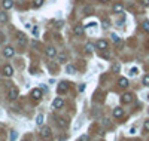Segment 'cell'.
Listing matches in <instances>:
<instances>
[{"instance_id":"1","label":"cell","mask_w":149,"mask_h":141,"mask_svg":"<svg viewBox=\"0 0 149 141\" xmlns=\"http://www.w3.org/2000/svg\"><path fill=\"white\" fill-rule=\"evenodd\" d=\"M40 137L43 140H51V137H52V132H51V128L49 126H43L40 131Z\"/></svg>"},{"instance_id":"2","label":"cell","mask_w":149,"mask_h":141,"mask_svg":"<svg viewBox=\"0 0 149 141\" xmlns=\"http://www.w3.org/2000/svg\"><path fill=\"white\" fill-rule=\"evenodd\" d=\"M8 98H9V100H12V101L18 98V89L15 88V86H11L9 92H8Z\"/></svg>"},{"instance_id":"3","label":"cell","mask_w":149,"mask_h":141,"mask_svg":"<svg viewBox=\"0 0 149 141\" xmlns=\"http://www.w3.org/2000/svg\"><path fill=\"white\" fill-rule=\"evenodd\" d=\"M3 76H6V77H12L13 76V68H12V65H5L3 67Z\"/></svg>"},{"instance_id":"4","label":"cell","mask_w":149,"mask_h":141,"mask_svg":"<svg viewBox=\"0 0 149 141\" xmlns=\"http://www.w3.org/2000/svg\"><path fill=\"white\" fill-rule=\"evenodd\" d=\"M67 91H69V85L64 82H61L58 86H57V92H58V94H66Z\"/></svg>"},{"instance_id":"5","label":"cell","mask_w":149,"mask_h":141,"mask_svg":"<svg viewBox=\"0 0 149 141\" xmlns=\"http://www.w3.org/2000/svg\"><path fill=\"white\" fill-rule=\"evenodd\" d=\"M13 53H15V49L11 46H6L5 49H3V55H5L6 58H11V57H13Z\"/></svg>"},{"instance_id":"6","label":"cell","mask_w":149,"mask_h":141,"mask_svg":"<svg viewBox=\"0 0 149 141\" xmlns=\"http://www.w3.org/2000/svg\"><path fill=\"white\" fill-rule=\"evenodd\" d=\"M63 106H64V101H63V98H60V97H57V98L52 101V107H54V108H61Z\"/></svg>"},{"instance_id":"7","label":"cell","mask_w":149,"mask_h":141,"mask_svg":"<svg viewBox=\"0 0 149 141\" xmlns=\"http://www.w3.org/2000/svg\"><path fill=\"white\" fill-rule=\"evenodd\" d=\"M83 31H85V27H83V25H81V24L75 25V28H73V33H75L76 36H82Z\"/></svg>"},{"instance_id":"8","label":"cell","mask_w":149,"mask_h":141,"mask_svg":"<svg viewBox=\"0 0 149 141\" xmlns=\"http://www.w3.org/2000/svg\"><path fill=\"white\" fill-rule=\"evenodd\" d=\"M131 101H133V95L131 94H124L121 97V103L122 104H130Z\"/></svg>"},{"instance_id":"9","label":"cell","mask_w":149,"mask_h":141,"mask_svg":"<svg viewBox=\"0 0 149 141\" xmlns=\"http://www.w3.org/2000/svg\"><path fill=\"white\" fill-rule=\"evenodd\" d=\"M2 6H3L5 11H9V9L13 7V0H3V2H2Z\"/></svg>"},{"instance_id":"10","label":"cell","mask_w":149,"mask_h":141,"mask_svg":"<svg viewBox=\"0 0 149 141\" xmlns=\"http://www.w3.org/2000/svg\"><path fill=\"white\" fill-rule=\"evenodd\" d=\"M31 97H33V98H34V100H40L42 98V89H33V91H31Z\"/></svg>"},{"instance_id":"11","label":"cell","mask_w":149,"mask_h":141,"mask_svg":"<svg viewBox=\"0 0 149 141\" xmlns=\"http://www.w3.org/2000/svg\"><path fill=\"white\" fill-rule=\"evenodd\" d=\"M45 52H46V55H48V57H51V58L57 55V51H55V48H54V46H48L46 49H45Z\"/></svg>"},{"instance_id":"12","label":"cell","mask_w":149,"mask_h":141,"mask_svg":"<svg viewBox=\"0 0 149 141\" xmlns=\"http://www.w3.org/2000/svg\"><path fill=\"white\" fill-rule=\"evenodd\" d=\"M55 57H57V61H58L60 64H64L66 61H67V55L66 53H57Z\"/></svg>"},{"instance_id":"13","label":"cell","mask_w":149,"mask_h":141,"mask_svg":"<svg viewBox=\"0 0 149 141\" xmlns=\"http://www.w3.org/2000/svg\"><path fill=\"white\" fill-rule=\"evenodd\" d=\"M113 116H115V118H122V116H124V110H122L121 107L113 108Z\"/></svg>"},{"instance_id":"14","label":"cell","mask_w":149,"mask_h":141,"mask_svg":"<svg viewBox=\"0 0 149 141\" xmlns=\"http://www.w3.org/2000/svg\"><path fill=\"white\" fill-rule=\"evenodd\" d=\"M95 46L98 48V49H101V51H104V49H107V42L101 39V40L97 42V45H95Z\"/></svg>"},{"instance_id":"15","label":"cell","mask_w":149,"mask_h":141,"mask_svg":"<svg viewBox=\"0 0 149 141\" xmlns=\"http://www.w3.org/2000/svg\"><path fill=\"white\" fill-rule=\"evenodd\" d=\"M118 85H119V88H127V86H128V79H125V77H119Z\"/></svg>"},{"instance_id":"16","label":"cell","mask_w":149,"mask_h":141,"mask_svg":"<svg viewBox=\"0 0 149 141\" xmlns=\"http://www.w3.org/2000/svg\"><path fill=\"white\" fill-rule=\"evenodd\" d=\"M66 73H69V74H75V73H76V68H75L72 64H69V65H66Z\"/></svg>"},{"instance_id":"17","label":"cell","mask_w":149,"mask_h":141,"mask_svg":"<svg viewBox=\"0 0 149 141\" xmlns=\"http://www.w3.org/2000/svg\"><path fill=\"white\" fill-rule=\"evenodd\" d=\"M18 40H19V45H25V43H27L25 34H23V33H18Z\"/></svg>"},{"instance_id":"18","label":"cell","mask_w":149,"mask_h":141,"mask_svg":"<svg viewBox=\"0 0 149 141\" xmlns=\"http://www.w3.org/2000/svg\"><path fill=\"white\" fill-rule=\"evenodd\" d=\"M57 125H58L60 128H67V120H66V119H58V120H57Z\"/></svg>"},{"instance_id":"19","label":"cell","mask_w":149,"mask_h":141,"mask_svg":"<svg viewBox=\"0 0 149 141\" xmlns=\"http://www.w3.org/2000/svg\"><path fill=\"white\" fill-rule=\"evenodd\" d=\"M113 12H115V13H119V12H122V5H121V3H116V5H113Z\"/></svg>"},{"instance_id":"20","label":"cell","mask_w":149,"mask_h":141,"mask_svg":"<svg viewBox=\"0 0 149 141\" xmlns=\"http://www.w3.org/2000/svg\"><path fill=\"white\" fill-rule=\"evenodd\" d=\"M9 18H8V13L6 12H0V22H6Z\"/></svg>"},{"instance_id":"21","label":"cell","mask_w":149,"mask_h":141,"mask_svg":"<svg viewBox=\"0 0 149 141\" xmlns=\"http://www.w3.org/2000/svg\"><path fill=\"white\" fill-rule=\"evenodd\" d=\"M36 123L39 125V126L43 125V114H37V118H36Z\"/></svg>"},{"instance_id":"22","label":"cell","mask_w":149,"mask_h":141,"mask_svg":"<svg viewBox=\"0 0 149 141\" xmlns=\"http://www.w3.org/2000/svg\"><path fill=\"white\" fill-rule=\"evenodd\" d=\"M93 49H94V45H93V43H87V46H85V51H87V52H93Z\"/></svg>"},{"instance_id":"23","label":"cell","mask_w":149,"mask_h":141,"mask_svg":"<svg viewBox=\"0 0 149 141\" xmlns=\"http://www.w3.org/2000/svg\"><path fill=\"white\" fill-rule=\"evenodd\" d=\"M110 39H112V42L118 43V42H119V36H118V34H115V33H112V34H110Z\"/></svg>"},{"instance_id":"24","label":"cell","mask_w":149,"mask_h":141,"mask_svg":"<svg viewBox=\"0 0 149 141\" xmlns=\"http://www.w3.org/2000/svg\"><path fill=\"white\" fill-rule=\"evenodd\" d=\"M143 85H145V86H149V74L143 76Z\"/></svg>"},{"instance_id":"25","label":"cell","mask_w":149,"mask_h":141,"mask_svg":"<svg viewBox=\"0 0 149 141\" xmlns=\"http://www.w3.org/2000/svg\"><path fill=\"white\" fill-rule=\"evenodd\" d=\"M79 141H89V137L87 135V134H83V135L79 137Z\"/></svg>"},{"instance_id":"26","label":"cell","mask_w":149,"mask_h":141,"mask_svg":"<svg viewBox=\"0 0 149 141\" xmlns=\"http://www.w3.org/2000/svg\"><path fill=\"white\" fill-rule=\"evenodd\" d=\"M43 5V0H34V7H40Z\"/></svg>"},{"instance_id":"27","label":"cell","mask_w":149,"mask_h":141,"mask_svg":"<svg viewBox=\"0 0 149 141\" xmlns=\"http://www.w3.org/2000/svg\"><path fill=\"white\" fill-rule=\"evenodd\" d=\"M143 30L149 33V21H145V22H143Z\"/></svg>"},{"instance_id":"28","label":"cell","mask_w":149,"mask_h":141,"mask_svg":"<svg viewBox=\"0 0 149 141\" xmlns=\"http://www.w3.org/2000/svg\"><path fill=\"white\" fill-rule=\"evenodd\" d=\"M143 129L146 131V132H149V120H146V122L143 123Z\"/></svg>"},{"instance_id":"29","label":"cell","mask_w":149,"mask_h":141,"mask_svg":"<svg viewBox=\"0 0 149 141\" xmlns=\"http://www.w3.org/2000/svg\"><path fill=\"white\" fill-rule=\"evenodd\" d=\"M119 68H121V65H119V64H113L112 65V70L113 71H119Z\"/></svg>"},{"instance_id":"30","label":"cell","mask_w":149,"mask_h":141,"mask_svg":"<svg viewBox=\"0 0 149 141\" xmlns=\"http://www.w3.org/2000/svg\"><path fill=\"white\" fill-rule=\"evenodd\" d=\"M77 91H79V92H83V91H85V85H79V86H77Z\"/></svg>"},{"instance_id":"31","label":"cell","mask_w":149,"mask_h":141,"mask_svg":"<svg viewBox=\"0 0 149 141\" xmlns=\"http://www.w3.org/2000/svg\"><path fill=\"white\" fill-rule=\"evenodd\" d=\"M130 74H131V76H136V74H137V68H136V67L130 70Z\"/></svg>"},{"instance_id":"32","label":"cell","mask_w":149,"mask_h":141,"mask_svg":"<svg viewBox=\"0 0 149 141\" xmlns=\"http://www.w3.org/2000/svg\"><path fill=\"white\" fill-rule=\"evenodd\" d=\"M142 5L145 6V7H148V6H149V0H142Z\"/></svg>"},{"instance_id":"33","label":"cell","mask_w":149,"mask_h":141,"mask_svg":"<svg viewBox=\"0 0 149 141\" xmlns=\"http://www.w3.org/2000/svg\"><path fill=\"white\" fill-rule=\"evenodd\" d=\"M15 138H17V132H12V135H11V141H15Z\"/></svg>"},{"instance_id":"34","label":"cell","mask_w":149,"mask_h":141,"mask_svg":"<svg viewBox=\"0 0 149 141\" xmlns=\"http://www.w3.org/2000/svg\"><path fill=\"white\" fill-rule=\"evenodd\" d=\"M103 27L107 28V27H109V21H103Z\"/></svg>"},{"instance_id":"35","label":"cell","mask_w":149,"mask_h":141,"mask_svg":"<svg viewBox=\"0 0 149 141\" xmlns=\"http://www.w3.org/2000/svg\"><path fill=\"white\" fill-rule=\"evenodd\" d=\"M31 31H33V34H34V36H37V28H36V27H34L33 30H31Z\"/></svg>"},{"instance_id":"36","label":"cell","mask_w":149,"mask_h":141,"mask_svg":"<svg viewBox=\"0 0 149 141\" xmlns=\"http://www.w3.org/2000/svg\"><path fill=\"white\" fill-rule=\"evenodd\" d=\"M130 134H136V128H131V129H130Z\"/></svg>"},{"instance_id":"37","label":"cell","mask_w":149,"mask_h":141,"mask_svg":"<svg viewBox=\"0 0 149 141\" xmlns=\"http://www.w3.org/2000/svg\"><path fill=\"white\" fill-rule=\"evenodd\" d=\"M3 40H5V37H3V34H2V33H0V43H2Z\"/></svg>"},{"instance_id":"38","label":"cell","mask_w":149,"mask_h":141,"mask_svg":"<svg viewBox=\"0 0 149 141\" xmlns=\"http://www.w3.org/2000/svg\"><path fill=\"white\" fill-rule=\"evenodd\" d=\"M100 2H107V0H100Z\"/></svg>"},{"instance_id":"39","label":"cell","mask_w":149,"mask_h":141,"mask_svg":"<svg viewBox=\"0 0 149 141\" xmlns=\"http://www.w3.org/2000/svg\"><path fill=\"white\" fill-rule=\"evenodd\" d=\"M136 141H137V140H136Z\"/></svg>"}]
</instances>
